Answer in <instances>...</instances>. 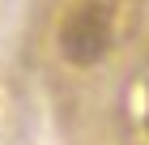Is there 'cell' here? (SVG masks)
Returning <instances> with one entry per match:
<instances>
[{"instance_id":"obj_1","label":"cell","mask_w":149,"mask_h":145,"mask_svg":"<svg viewBox=\"0 0 149 145\" xmlns=\"http://www.w3.org/2000/svg\"><path fill=\"white\" fill-rule=\"evenodd\" d=\"M115 47V13L107 0H77L60 22V56L77 68H94Z\"/></svg>"},{"instance_id":"obj_2","label":"cell","mask_w":149,"mask_h":145,"mask_svg":"<svg viewBox=\"0 0 149 145\" xmlns=\"http://www.w3.org/2000/svg\"><path fill=\"white\" fill-rule=\"evenodd\" d=\"M145 128H149V107H145Z\"/></svg>"}]
</instances>
